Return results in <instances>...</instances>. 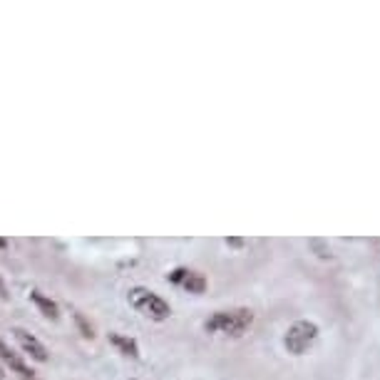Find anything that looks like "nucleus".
Listing matches in <instances>:
<instances>
[{
	"mask_svg": "<svg viewBox=\"0 0 380 380\" xmlns=\"http://www.w3.org/2000/svg\"><path fill=\"white\" fill-rule=\"evenodd\" d=\"M318 340V326L313 321H296L284 336L286 351L293 356H303Z\"/></svg>",
	"mask_w": 380,
	"mask_h": 380,
	"instance_id": "nucleus-3",
	"label": "nucleus"
},
{
	"mask_svg": "<svg viewBox=\"0 0 380 380\" xmlns=\"http://www.w3.org/2000/svg\"><path fill=\"white\" fill-rule=\"evenodd\" d=\"M30 298L35 301V306L42 311V316H48V318H53V321H58V318H60L58 303H55V301H50V298H45L40 291H33V293H30Z\"/></svg>",
	"mask_w": 380,
	"mask_h": 380,
	"instance_id": "nucleus-7",
	"label": "nucleus"
},
{
	"mask_svg": "<svg viewBox=\"0 0 380 380\" xmlns=\"http://www.w3.org/2000/svg\"><path fill=\"white\" fill-rule=\"evenodd\" d=\"M127 301H130V306L137 311V313H142L144 318H149V321L162 323V321H166V318L172 316L169 303H166L162 296H157L155 291L142 288V286L130 288V293H127Z\"/></svg>",
	"mask_w": 380,
	"mask_h": 380,
	"instance_id": "nucleus-2",
	"label": "nucleus"
},
{
	"mask_svg": "<svg viewBox=\"0 0 380 380\" xmlns=\"http://www.w3.org/2000/svg\"><path fill=\"white\" fill-rule=\"evenodd\" d=\"M0 380H6V370L0 368Z\"/></svg>",
	"mask_w": 380,
	"mask_h": 380,
	"instance_id": "nucleus-10",
	"label": "nucleus"
},
{
	"mask_svg": "<svg viewBox=\"0 0 380 380\" xmlns=\"http://www.w3.org/2000/svg\"><path fill=\"white\" fill-rule=\"evenodd\" d=\"M110 340H112L122 353H127V356H132V358H139V348H137V343L132 338H125V336H119V333H112Z\"/></svg>",
	"mask_w": 380,
	"mask_h": 380,
	"instance_id": "nucleus-8",
	"label": "nucleus"
},
{
	"mask_svg": "<svg viewBox=\"0 0 380 380\" xmlns=\"http://www.w3.org/2000/svg\"><path fill=\"white\" fill-rule=\"evenodd\" d=\"M12 336H15V340H18V345L23 348L25 353H28L33 361H40L45 363L48 361V348L40 343V340L33 336V333L23 331V328H12Z\"/></svg>",
	"mask_w": 380,
	"mask_h": 380,
	"instance_id": "nucleus-4",
	"label": "nucleus"
},
{
	"mask_svg": "<svg viewBox=\"0 0 380 380\" xmlns=\"http://www.w3.org/2000/svg\"><path fill=\"white\" fill-rule=\"evenodd\" d=\"M174 284L184 286L189 293H202L207 288V281H204L202 273H194V271H187V268H177V271L169 276Z\"/></svg>",
	"mask_w": 380,
	"mask_h": 380,
	"instance_id": "nucleus-5",
	"label": "nucleus"
},
{
	"mask_svg": "<svg viewBox=\"0 0 380 380\" xmlns=\"http://www.w3.org/2000/svg\"><path fill=\"white\" fill-rule=\"evenodd\" d=\"M226 244H232V246H244V241H241V239H226Z\"/></svg>",
	"mask_w": 380,
	"mask_h": 380,
	"instance_id": "nucleus-9",
	"label": "nucleus"
},
{
	"mask_svg": "<svg viewBox=\"0 0 380 380\" xmlns=\"http://www.w3.org/2000/svg\"><path fill=\"white\" fill-rule=\"evenodd\" d=\"M0 361L8 363V365H10V370L20 373L23 378H33V370H30L28 365H25V363L18 358V353H12V351H10V345L3 343V340H0Z\"/></svg>",
	"mask_w": 380,
	"mask_h": 380,
	"instance_id": "nucleus-6",
	"label": "nucleus"
},
{
	"mask_svg": "<svg viewBox=\"0 0 380 380\" xmlns=\"http://www.w3.org/2000/svg\"><path fill=\"white\" fill-rule=\"evenodd\" d=\"M254 323V313L249 309H229V311H216L204 328L207 333H216V336H241L246 333Z\"/></svg>",
	"mask_w": 380,
	"mask_h": 380,
	"instance_id": "nucleus-1",
	"label": "nucleus"
}]
</instances>
